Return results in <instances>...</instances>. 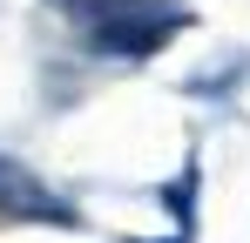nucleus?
<instances>
[{
    "instance_id": "f257e3e1",
    "label": "nucleus",
    "mask_w": 250,
    "mask_h": 243,
    "mask_svg": "<svg viewBox=\"0 0 250 243\" xmlns=\"http://www.w3.org/2000/svg\"><path fill=\"white\" fill-rule=\"evenodd\" d=\"M68 20H75V34L88 40V47H102V54H122V61H135V54H156L189 14L176 7V0H54Z\"/></svg>"
},
{
    "instance_id": "f03ea898",
    "label": "nucleus",
    "mask_w": 250,
    "mask_h": 243,
    "mask_svg": "<svg viewBox=\"0 0 250 243\" xmlns=\"http://www.w3.org/2000/svg\"><path fill=\"white\" fill-rule=\"evenodd\" d=\"M0 216H54V223H61L68 209L47 196V189L21 169V162H0Z\"/></svg>"
}]
</instances>
